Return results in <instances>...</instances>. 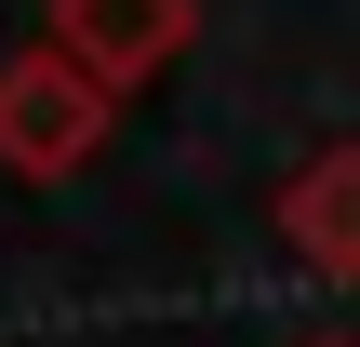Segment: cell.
<instances>
[{
  "label": "cell",
  "mask_w": 360,
  "mask_h": 347,
  "mask_svg": "<svg viewBox=\"0 0 360 347\" xmlns=\"http://www.w3.org/2000/svg\"><path fill=\"white\" fill-rule=\"evenodd\" d=\"M281 227H294V254L360 267V147H321V160L281 187Z\"/></svg>",
  "instance_id": "obj_3"
},
{
  "label": "cell",
  "mask_w": 360,
  "mask_h": 347,
  "mask_svg": "<svg viewBox=\"0 0 360 347\" xmlns=\"http://www.w3.org/2000/svg\"><path fill=\"white\" fill-rule=\"evenodd\" d=\"M107 80L94 67H67L53 40L40 53H13L0 67V174H27V187H53V174H80L94 147H107Z\"/></svg>",
  "instance_id": "obj_1"
},
{
  "label": "cell",
  "mask_w": 360,
  "mask_h": 347,
  "mask_svg": "<svg viewBox=\"0 0 360 347\" xmlns=\"http://www.w3.org/2000/svg\"><path fill=\"white\" fill-rule=\"evenodd\" d=\"M40 40H53L67 67H94L107 94H134V80H160V67L187 53V0H53Z\"/></svg>",
  "instance_id": "obj_2"
}]
</instances>
